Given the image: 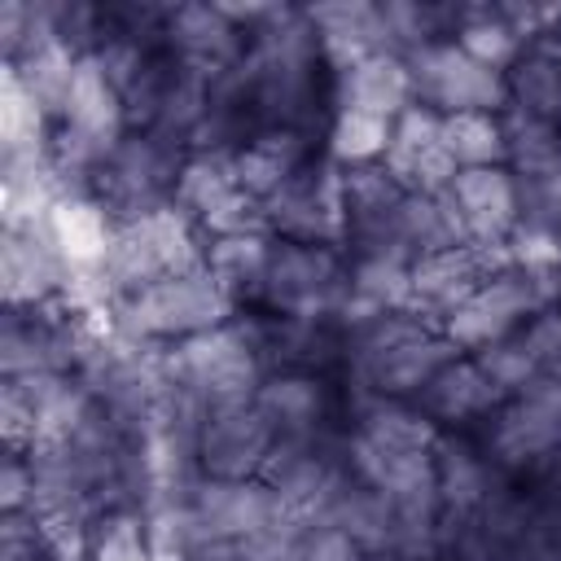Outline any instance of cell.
<instances>
[{
  "label": "cell",
  "mask_w": 561,
  "mask_h": 561,
  "mask_svg": "<svg viewBox=\"0 0 561 561\" xmlns=\"http://www.w3.org/2000/svg\"><path fill=\"white\" fill-rule=\"evenodd\" d=\"M460 351L456 342L421 320L416 311H381L368 320L346 324V377L359 394L381 399H416L430 377L451 364Z\"/></svg>",
  "instance_id": "6da1fadb"
},
{
  "label": "cell",
  "mask_w": 561,
  "mask_h": 561,
  "mask_svg": "<svg viewBox=\"0 0 561 561\" xmlns=\"http://www.w3.org/2000/svg\"><path fill=\"white\" fill-rule=\"evenodd\" d=\"M307 18H311V26H316V35H320V53H324L329 75H333V70H346V66H355V61H364V57L394 53L381 4H368V0L311 4Z\"/></svg>",
  "instance_id": "7402d4cb"
},
{
  "label": "cell",
  "mask_w": 561,
  "mask_h": 561,
  "mask_svg": "<svg viewBox=\"0 0 561 561\" xmlns=\"http://www.w3.org/2000/svg\"><path fill=\"white\" fill-rule=\"evenodd\" d=\"M504 83H508V110L561 123V53H557V35L530 39L517 53V61L504 70Z\"/></svg>",
  "instance_id": "4316f807"
},
{
  "label": "cell",
  "mask_w": 561,
  "mask_h": 561,
  "mask_svg": "<svg viewBox=\"0 0 561 561\" xmlns=\"http://www.w3.org/2000/svg\"><path fill=\"white\" fill-rule=\"evenodd\" d=\"M263 228L276 241L302 245H333L346 250V197H342V167L324 158V149L280 184L263 206Z\"/></svg>",
  "instance_id": "9c48e42d"
},
{
  "label": "cell",
  "mask_w": 561,
  "mask_h": 561,
  "mask_svg": "<svg viewBox=\"0 0 561 561\" xmlns=\"http://www.w3.org/2000/svg\"><path fill=\"white\" fill-rule=\"evenodd\" d=\"M508 478H530L539 491H561V368L539 373L508 394L473 434Z\"/></svg>",
  "instance_id": "7a4b0ae2"
},
{
  "label": "cell",
  "mask_w": 561,
  "mask_h": 561,
  "mask_svg": "<svg viewBox=\"0 0 561 561\" xmlns=\"http://www.w3.org/2000/svg\"><path fill=\"white\" fill-rule=\"evenodd\" d=\"M0 561H48V543L31 513H0Z\"/></svg>",
  "instance_id": "74e56055"
},
{
  "label": "cell",
  "mask_w": 561,
  "mask_h": 561,
  "mask_svg": "<svg viewBox=\"0 0 561 561\" xmlns=\"http://www.w3.org/2000/svg\"><path fill=\"white\" fill-rule=\"evenodd\" d=\"M390 145V123L373 118V114H355V110H329V127H324V158L346 167H368L381 162Z\"/></svg>",
  "instance_id": "1f68e13d"
},
{
  "label": "cell",
  "mask_w": 561,
  "mask_h": 561,
  "mask_svg": "<svg viewBox=\"0 0 561 561\" xmlns=\"http://www.w3.org/2000/svg\"><path fill=\"white\" fill-rule=\"evenodd\" d=\"M517 333H522L530 359L539 364V373L561 368V307H543V311H535Z\"/></svg>",
  "instance_id": "8d00e7d4"
},
{
  "label": "cell",
  "mask_w": 561,
  "mask_h": 561,
  "mask_svg": "<svg viewBox=\"0 0 561 561\" xmlns=\"http://www.w3.org/2000/svg\"><path fill=\"white\" fill-rule=\"evenodd\" d=\"M412 70L416 105L434 114H504L508 110V83L500 70L473 61L456 39H434L403 57Z\"/></svg>",
  "instance_id": "30bf717a"
},
{
  "label": "cell",
  "mask_w": 561,
  "mask_h": 561,
  "mask_svg": "<svg viewBox=\"0 0 561 561\" xmlns=\"http://www.w3.org/2000/svg\"><path fill=\"white\" fill-rule=\"evenodd\" d=\"M35 500V473L26 451H4L0 465V513H26Z\"/></svg>",
  "instance_id": "f35d334b"
},
{
  "label": "cell",
  "mask_w": 561,
  "mask_h": 561,
  "mask_svg": "<svg viewBox=\"0 0 561 561\" xmlns=\"http://www.w3.org/2000/svg\"><path fill=\"white\" fill-rule=\"evenodd\" d=\"M280 561H373V557L333 522H302L285 539Z\"/></svg>",
  "instance_id": "e575fe53"
},
{
  "label": "cell",
  "mask_w": 561,
  "mask_h": 561,
  "mask_svg": "<svg viewBox=\"0 0 561 561\" xmlns=\"http://www.w3.org/2000/svg\"><path fill=\"white\" fill-rule=\"evenodd\" d=\"M451 39L482 66L491 70H508L517 61V53L526 48V39L508 26V18L500 13V4H460V18H456V31Z\"/></svg>",
  "instance_id": "f546056e"
},
{
  "label": "cell",
  "mask_w": 561,
  "mask_h": 561,
  "mask_svg": "<svg viewBox=\"0 0 561 561\" xmlns=\"http://www.w3.org/2000/svg\"><path fill=\"white\" fill-rule=\"evenodd\" d=\"M447 202L456 210V224L469 245L486 250H508L517 224H522V202H517V175L508 167H478V171H456Z\"/></svg>",
  "instance_id": "9a60e30c"
},
{
  "label": "cell",
  "mask_w": 561,
  "mask_h": 561,
  "mask_svg": "<svg viewBox=\"0 0 561 561\" xmlns=\"http://www.w3.org/2000/svg\"><path fill=\"white\" fill-rule=\"evenodd\" d=\"M167 53H175L184 66L219 79L241 66L250 48V31H241L224 4H171L167 31H162Z\"/></svg>",
  "instance_id": "e0dca14e"
},
{
  "label": "cell",
  "mask_w": 561,
  "mask_h": 561,
  "mask_svg": "<svg viewBox=\"0 0 561 561\" xmlns=\"http://www.w3.org/2000/svg\"><path fill=\"white\" fill-rule=\"evenodd\" d=\"M552 543L561 552V495H552Z\"/></svg>",
  "instance_id": "b9f144b4"
},
{
  "label": "cell",
  "mask_w": 561,
  "mask_h": 561,
  "mask_svg": "<svg viewBox=\"0 0 561 561\" xmlns=\"http://www.w3.org/2000/svg\"><path fill=\"white\" fill-rule=\"evenodd\" d=\"M237 316V302L224 294V285L197 267L184 276H167L131 298H114L105 311V324L114 337L136 346H180L197 333H210Z\"/></svg>",
  "instance_id": "3957f363"
},
{
  "label": "cell",
  "mask_w": 561,
  "mask_h": 561,
  "mask_svg": "<svg viewBox=\"0 0 561 561\" xmlns=\"http://www.w3.org/2000/svg\"><path fill=\"white\" fill-rule=\"evenodd\" d=\"M272 250H276V237L267 228L219 232V237H206V272L224 285L232 302H259Z\"/></svg>",
  "instance_id": "d4e9b609"
},
{
  "label": "cell",
  "mask_w": 561,
  "mask_h": 561,
  "mask_svg": "<svg viewBox=\"0 0 561 561\" xmlns=\"http://www.w3.org/2000/svg\"><path fill=\"white\" fill-rule=\"evenodd\" d=\"M500 561H561V552H557V543H552V530H543V535H530L526 543H517L508 557H500Z\"/></svg>",
  "instance_id": "60d3db41"
},
{
  "label": "cell",
  "mask_w": 561,
  "mask_h": 561,
  "mask_svg": "<svg viewBox=\"0 0 561 561\" xmlns=\"http://www.w3.org/2000/svg\"><path fill=\"white\" fill-rule=\"evenodd\" d=\"M412 403H416L443 434H451V430L469 434V430L482 425L504 399H500V390L486 381V373L478 368L473 355H456L451 364H443V368L430 377V386H425Z\"/></svg>",
  "instance_id": "44dd1931"
},
{
  "label": "cell",
  "mask_w": 561,
  "mask_h": 561,
  "mask_svg": "<svg viewBox=\"0 0 561 561\" xmlns=\"http://www.w3.org/2000/svg\"><path fill=\"white\" fill-rule=\"evenodd\" d=\"M272 447H276V434L263 421V412L254 408V399L202 412V425H197V469H202V478H228V482L259 478Z\"/></svg>",
  "instance_id": "4fadbf2b"
},
{
  "label": "cell",
  "mask_w": 561,
  "mask_h": 561,
  "mask_svg": "<svg viewBox=\"0 0 561 561\" xmlns=\"http://www.w3.org/2000/svg\"><path fill=\"white\" fill-rule=\"evenodd\" d=\"M351 298L346 250L276 241L259 307L276 320H342Z\"/></svg>",
  "instance_id": "52a82bcc"
},
{
  "label": "cell",
  "mask_w": 561,
  "mask_h": 561,
  "mask_svg": "<svg viewBox=\"0 0 561 561\" xmlns=\"http://www.w3.org/2000/svg\"><path fill=\"white\" fill-rule=\"evenodd\" d=\"M197 267H206V237L184 210L167 206L140 219L114 224L101 276L110 285V298H131L167 276H184Z\"/></svg>",
  "instance_id": "5b68a950"
},
{
  "label": "cell",
  "mask_w": 561,
  "mask_h": 561,
  "mask_svg": "<svg viewBox=\"0 0 561 561\" xmlns=\"http://www.w3.org/2000/svg\"><path fill=\"white\" fill-rule=\"evenodd\" d=\"M351 263V298L342 311V324L381 316V311H408L412 302V259L399 250H346Z\"/></svg>",
  "instance_id": "603a6c76"
},
{
  "label": "cell",
  "mask_w": 561,
  "mask_h": 561,
  "mask_svg": "<svg viewBox=\"0 0 561 561\" xmlns=\"http://www.w3.org/2000/svg\"><path fill=\"white\" fill-rule=\"evenodd\" d=\"M557 53H561V31H557Z\"/></svg>",
  "instance_id": "7bdbcfd3"
},
{
  "label": "cell",
  "mask_w": 561,
  "mask_h": 561,
  "mask_svg": "<svg viewBox=\"0 0 561 561\" xmlns=\"http://www.w3.org/2000/svg\"><path fill=\"white\" fill-rule=\"evenodd\" d=\"M188 149L158 131H127L114 153L101 162L92 180V197L110 210L114 224L153 215L175 206V184L184 171Z\"/></svg>",
  "instance_id": "8992f818"
},
{
  "label": "cell",
  "mask_w": 561,
  "mask_h": 561,
  "mask_svg": "<svg viewBox=\"0 0 561 561\" xmlns=\"http://www.w3.org/2000/svg\"><path fill=\"white\" fill-rule=\"evenodd\" d=\"M508 259V250H486V245H451L438 254H425L412 263V302L408 311H416L421 320H430L434 329H443Z\"/></svg>",
  "instance_id": "7c38bea8"
},
{
  "label": "cell",
  "mask_w": 561,
  "mask_h": 561,
  "mask_svg": "<svg viewBox=\"0 0 561 561\" xmlns=\"http://www.w3.org/2000/svg\"><path fill=\"white\" fill-rule=\"evenodd\" d=\"M504 140H508L513 175H539L561 162V123H552V118L504 110Z\"/></svg>",
  "instance_id": "d6a6232c"
},
{
  "label": "cell",
  "mask_w": 561,
  "mask_h": 561,
  "mask_svg": "<svg viewBox=\"0 0 561 561\" xmlns=\"http://www.w3.org/2000/svg\"><path fill=\"white\" fill-rule=\"evenodd\" d=\"M175 210H184L202 228V237L263 228V210L241 188L237 158L228 149H188L175 184Z\"/></svg>",
  "instance_id": "8fae6325"
},
{
  "label": "cell",
  "mask_w": 561,
  "mask_h": 561,
  "mask_svg": "<svg viewBox=\"0 0 561 561\" xmlns=\"http://www.w3.org/2000/svg\"><path fill=\"white\" fill-rule=\"evenodd\" d=\"M329 101H333V110H355V114L394 123L408 105H416L412 70L399 53L364 57V61L329 75Z\"/></svg>",
  "instance_id": "ffe728a7"
},
{
  "label": "cell",
  "mask_w": 561,
  "mask_h": 561,
  "mask_svg": "<svg viewBox=\"0 0 561 561\" xmlns=\"http://www.w3.org/2000/svg\"><path fill=\"white\" fill-rule=\"evenodd\" d=\"M9 70L22 79V88L39 101V110L53 118V127L66 114L70 88H75V70H79V53L61 39V35H39L18 61H9Z\"/></svg>",
  "instance_id": "83f0119b"
},
{
  "label": "cell",
  "mask_w": 561,
  "mask_h": 561,
  "mask_svg": "<svg viewBox=\"0 0 561 561\" xmlns=\"http://www.w3.org/2000/svg\"><path fill=\"white\" fill-rule=\"evenodd\" d=\"M254 408L272 425L276 443L337 434L333 430V421H337L333 386L320 373H267V381L254 394Z\"/></svg>",
  "instance_id": "d6986e66"
},
{
  "label": "cell",
  "mask_w": 561,
  "mask_h": 561,
  "mask_svg": "<svg viewBox=\"0 0 561 561\" xmlns=\"http://www.w3.org/2000/svg\"><path fill=\"white\" fill-rule=\"evenodd\" d=\"M35 31V0H0V53L4 66L22 57V48L31 44Z\"/></svg>",
  "instance_id": "ab89813d"
},
{
  "label": "cell",
  "mask_w": 561,
  "mask_h": 561,
  "mask_svg": "<svg viewBox=\"0 0 561 561\" xmlns=\"http://www.w3.org/2000/svg\"><path fill=\"white\" fill-rule=\"evenodd\" d=\"M48 561H53V557H48Z\"/></svg>",
  "instance_id": "ee69618b"
},
{
  "label": "cell",
  "mask_w": 561,
  "mask_h": 561,
  "mask_svg": "<svg viewBox=\"0 0 561 561\" xmlns=\"http://www.w3.org/2000/svg\"><path fill=\"white\" fill-rule=\"evenodd\" d=\"M184 513H188L193 548L197 543H250V539L302 526L289 517V508L280 504V495L263 478H245V482L202 478L188 491Z\"/></svg>",
  "instance_id": "ba28073f"
},
{
  "label": "cell",
  "mask_w": 561,
  "mask_h": 561,
  "mask_svg": "<svg viewBox=\"0 0 561 561\" xmlns=\"http://www.w3.org/2000/svg\"><path fill=\"white\" fill-rule=\"evenodd\" d=\"M443 149L456 162V171L508 167L504 114H447L443 118Z\"/></svg>",
  "instance_id": "4dcf8cb0"
},
{
  "label": "cell",
  "mask_w": 561,
  "mask_h": 561,
  "mask_svg": "<svg viewBox=\"0 0 561 561\" xmlns=\"http://www.w3.org/2000/svg\"><path fill=\"white\" fill-rule=\"evenodd\" d=\"M0 285H4V307H39L66 294L70 263L57 250L48 219L0 228Z\"/></svg>",
  "instance_id": "5bb4252c"
},
{
  "label": "cell",
  "mask_w": 561,
  "mask_h": 561,
  "mask_svg": "<svg viewBox=\"0 0 561 561\" xmlns=\"http://www.w3.org/2000/svg\"><path fill=\"white\" fill-rule=\"evenodd\" d=\"M473 359H478V368L486 373V381L500 390V399H508V394L526 390V386L539 377V364L530 359V351H526L522 333H513V337H504V342H491V346H486V351H478Z\"/></svg>",
  "instance_id": "d590c367"
},
{
  "label": "cell",
  "mask_w": 561,
  "mask_h": 561,
  "mask_svg": "<svg viewBox=\"0 0 561 561\" xmlns=\"http://www.w3.org/2000/svg\"><path fill=\"white\" fill-rule=\"evenodd\" d=\"M48 140H53V118L22 88V79L4 66L0 70V158L48 153Z\"/></svg>",
  "instance_id": "f1b7e54d"
},
{
  "label": "cell",
  "mask_w": 561,
  "mask_h": 561,
  "mask_svg": "<svg viewBox=\"0 0 561 561\" xmlns=\"http://www.w3.org/2000/svg\"><path fill=\"white\" fill-rule=\"evenodd\" d=\"M48 232H53L57 250L66 254L70 272H96L105 263L114 219L92 193H66V197H57V206L48 215Z\"/></svg>",
  "instance_id": "484cf974"
},
{
  "label": "cell",
  "mask_w": 561,
  "mask_h": 561,
  "mask_svg": "<svg viewBox=\"0 0 561 561\" xmlns=\"http://www.w3.org/2000/svg\"><path fill=\"white\" fill-rule=\"evenodd\" d=\"M381 162L408 193H447L456 180V162L443 149V114L408 105L390 123V145Z\"/></svg>",
  "instance_id": "ac0fdd59"
},
{
  "label": "cell",
  "mask_w": 561,
  "mask_h": 561,
  "mask_svg": "<svg viewBox=\"0 0 561 561\" xmlns=\"http://www.w3.org/2000/svg\"><path fill=\"white\" fill-rule=\"evenodd\" d=\"M316 136L307 131H289V127H267L259 136H250L232 158H237V180L241 188L263 206L280 184H289L311 158H316Z\"/></svg>",
  "instance_id": "cb8c5ba5"
},
{
  "label": "cell",
  "mask_w": 561,
  "mask_h": 561,
  "mask_svg": "<svg viewBox=\"0 0 561 561\" xmlns=\"http://www.w3.org/2000/svg\"><path fill=\"white\" fill-rule=\"evenodd\" d=\"M175 386L202 408H228V403H250L259 386L267 381V359H263V320L232 316L228 324L197 333L180 346H167Z\"/></svg>",
  "instance_id": "277c9868"
},
{
  "label": "cell",
  "mask_w": 561,
  "mask_h": 561,
  "mask_svg": "<svg viewBox=\"0 0 561 561\" xmlns=\"http://www.w3.org/2000/svg\"><path fill=\"white\" fill-rule=\"evenodd\" d=\"M434 478H438L443 526L478 517L508 486V473L486 456V447L473 434H460V430L438 438V447H434Z\"/></svg>",
  "instance_id": "2e32d148"
},
{
  "label": "cell",
  "mask_w": 561,
  "mask_h": 561,
  "mask_svg": "<svg viewBox=\"0 0 561 561\" xmlns=\"http://www.w3.org/2000/svg\"><path fill=\"white\" fill-rule=\"evenodd\" d=\"M88 561H158L140 508H105L88 535Z\"/></svg>",
  "instance_id": "836d02e7"
}]
</instances>
